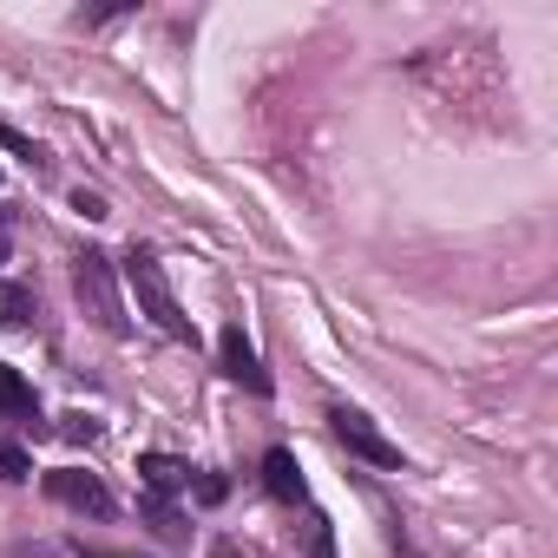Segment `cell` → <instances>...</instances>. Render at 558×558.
<instances>
[{"label": "cell", "instance_id": "cell-11", "mask_svg": "<svg viewBox=\"0 0 558 558\" xmlns=\"http://www.w3.org/2000/svg\"><path fill=\"white\" fill-rule=\"evenodd\" d=\"M73 210H80V217H106V197H93V191H73Z\"/></svg>", "mask_w": 558, "mask_h": 558}, {"label": "cell", "instance_id": "cell-7", "mask_svg": "<svg viewBox=\"0 0 558 558\" xmlns=\"http://www.w3.org/2000/svg\"><path fill=\"white\" fill-rule=\"evenodd\" d=\"M0 421H40V395L21 381V368H8V362H0Z\"/></svg>", "mask_w": 558, "mask_h": 558}, {"label": "cell", "instance_id": "cell-12", "mask_svg": "<svg viewBox=\"0 0 558 558\" xmlns=\"http://www.w3.org/2000/svg\"><path fill=\"white\" fill-rule=\"evenodd\" d=\"M223 493H230V486H223V480H217V473H204V480H197V499H204V506H217V499H223Z\"/></svg>", "mask_w": 558, "mask_h": 558}, {"label": "cell", "instance_id": "cell-8", "mask_svg": "<svg viewBox=\"0 0 558 558\" xmlns=\"http://www.w3.org/2000/svg\"><path fill=\"white\" fill-rule=\"evenodd\" d=\"M138 473H145V486H151L158 499H171L178 486H191V466H184V460H171V453H145V460H138Z\"/></svg>", "mask_w": 558, "mask_h": 558}, {"label": "cell", "instance_id": "cell-9", "mask_svg": "<svg viewBox=\"0 0 558 558\" xmlns=\"http://www.w3.org/2000/svg\"><path fill=\"white\" fill-rule=\"evenodd\" d=\"M0 480H8V486L34 480V453H27L21 440H8V434H0Z\"/></svg>", "mask_w": 558, "mask_h": 558}, {"label": "cell", "instance_id": "cell-1", "mask_svg": "<svg viewBox=\"0 0 558 558\" xmlns=\"http://www.w3.org/2000/svg\"><path fill=\"white\" fill-rule=\"evenodd\" d=\"M73 296H80V310H86V323L99 336H132L125 303H119V269H112L106 250H80L73 256Z\"/></svg>", "mask_w": 558, "mask_h": 558}, {"label": "cell", "instance_id": "cell-4", "mask_svg": "<svg viewBox=\"0 0 558 558\" xmlns=\"http://www.w3.org/2000/svg\"><path fill=\"white\" fill-rule=\"evenodd\" d=\"M217 368H223L236 388H250V395H269V368L256 362V349H250L243 323H223V336H217Z\"/></svg>", "mask_w": 558, "mask_h": 558}, {"label": "cell", "instance_id": "cell-10", "mask_svg": "<svg viewBox=\"0 0 558 558\" xmlns=\"http://www.w3.org/2000/svg\"><path fill=\"white\" fill-rule=\"evenodd\" d=\"M27 316H40V310H34V296L8 283V290H0V323H8V329H27Z\"/></svg>", "mask_w": 558, "mask_h": 558}, {"label": "cell", "instance_id": "cell-6", "mask_svg": "<svg viewBox=\"0 0 558 558\" xmlns=\"http://www.w3.org/2000/svg\"><path fill=\"white\" fill-rule=\"evenodd\" d=\"M263 486H269V499H283V506H303L310 499V480H303V466H296L290 447H269L263 453Z\"/></svg>", "mask_w": 558, "mask_h": 558}, {"label": "cell", "instance_id": "cell-2", "mask_svg": "<svg viewBox=\"0 0 558 558\" xmlns=\"http://www.w3.org/2000/svg\"><path fill=\"white\" fill-rule=\"evenodd\" d=\"M125 290L138 296V316H151L158 336H171V342H197V329H191V316L178 310V296H171V283H165V269H158L151 250H132V256H125Z\"/></svg>", "mask_w": 558, "mask_h": 558}, {"label": "cell", "instance_id": "cell-3", "mask_svg": "<svg viewBox=\"0 0 558 558\" xmlns=\"http://www.w3.org/2000/svg\"><path fill=\"white\" fill-rule=\"evenodd\" d=\"M329 434H336V447H349L355 460H368V466H381V473H401V466H408V453H401L362 408H329Z\"/></svg>", "mask_w": 558, "mask_h": 558}, {"label": "cell", "instance_id": "cell-5", "mask_svg": "<svg viewBox=\"0 0 558 558\" xmlns=\"http://www.w3.org/2000/svg\"><path fill=\"white\" fill-rule=\"evenodd\" d=\"M47 493L60 499V506H73V512H93V519H112L119 512V499L93 480V473H80V466H60V473H47Z\"/></svg>", "mask_w": 558, "mask_h": 558}, {"label": "cell", "instance_id": "cell-13", "mask_svg": "<svg viewBox=\"0 0 558 558\" xmlns=\"http://www.w3.org/2000/svg\"><path fill=\"white\" fill-rule=\"evenodd\" d=\"M8 250H14V210H0V263H8Z\"/></svg>", "mask_w": 558, "mask_h": 558}]
</instances>
